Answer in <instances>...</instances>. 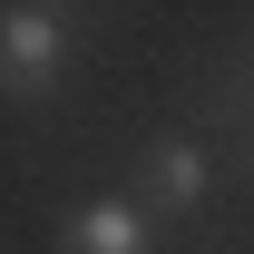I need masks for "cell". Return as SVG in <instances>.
I'll list each match as a JSON object with an SVG mask.
<instances>
[{
    "label": "cell",
    "instance_id": "obj_1",
    "mask_svg": "<svg viewBox=\"0 0 254 254\" xmlns=\"http://www.w3.org/2000/svg\"><path fill=\"white\" fill-rule=\"evenodd\" d=\"M68 10H0V88L10 98H49V78L68 68Z\"/></svg>",
    "mask_w": 254,
    "mask_h": 254
},
{
    "label": "cell",
    "instance_id": "obj_2",
    "mask_svg": "<svg viewBox=\"0 0 254 254\" xmlns=\"http://www.w3.org/2000/svg\"><path fill=\"white\" fill-rule=\"evenodd\" d=\"M205 186H215V157H205L195 137H166V147H147V166H137V205H157V215L195 205Z\"/></svg>",
    "mask_w": 254,
    "mask_h": 254
},
{
    "label": "cell",
    "instance_id": "obj_3",
    "mask_svg": "<svg viewBox=\"0 0 254 254\" xmlns=\"http://www.w3.org/2000/svg\"><path fill=\"white\" fill-rule=\"evenodd\" d=\"M157 235H147V205L137 195H108V205H88V215L68 225V254H147Z\"/></svg>",
    "mask_w": 254,
    "mask_h": 254
}]
</instances>
